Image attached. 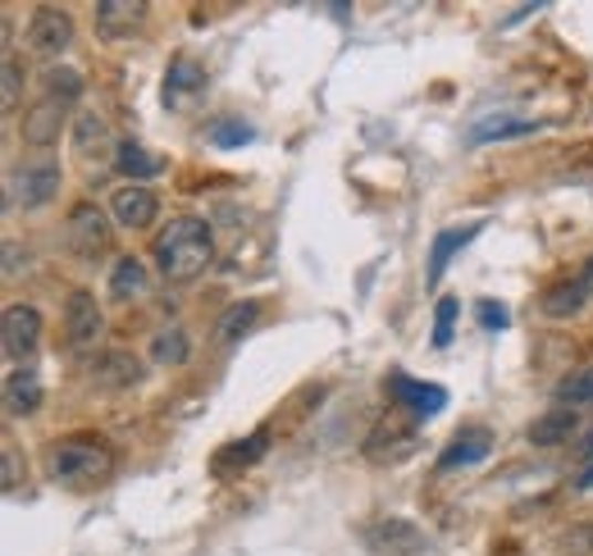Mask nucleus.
Returning a JSON list of instances; mask_svg holds the SVG:
<instances>
[{
	"label": "nucleus",
	"instance_id": "obj_32",
	"mask_svg": "<svg viewBox=\"0 0 593 556\" xmlns=\"http://www.w3.org/2000/svg\"><path fill=\"white\" fill-rule=\"evenodd\" d=\"M475 311H479V324H485V328H493V333H502V328L511 324V311H507L502 302H489V296H485V302H479Z\"/></svg>",
	"mask_w": 593,
	"mask_h": 556
},
{
	"label": "nucleus",
	"instance_id": "obj_21",
	"mask_svg": "<svg viewBox=\"0 0 593 556\" xmlns=\"http://www.w3.org/2000/svg\"><path fill=\"white\" fill-rule=\"evenodd\" d=\"M115 169H119V174H128L133 182H142V178H156V174H165V160H160V156H152V151H146L142 141H119Z\"/></svg>",
	"mask_w": 593,
	"mask_h": 556
},
{
	"label": "nucleus",
	"instance_id": "obj_15",
	"mask_svg": "<svg viewBox=\"0 0 593 556\" xmlns=\"http://www.w3.org/2000/svg\"><path fill=\"white\" fill-rule=\"evenodd\" d=\"M388 388H393V397H397L402 406H412L416 416H438L443 406H448V392H443L438 384H420V379L393 375V379H388Z\"/></svg>",
	"mask_w": 593,
	"mask_h": 556
},
{
	"label": "nucleus",
	"instance_id": "obj_18",
	"mask_svg": "<svg viewBox=\"0 0 593 556\" xmlns=\"http://www.w3.org/2000/svg\"><path fill=\"white\" fill-rule=\"evenodd\" d=\"M37 406H42V379H37L32 369H10V379H6V411L10 416H32Z\"/></svg>",
	"mask_w": 593,
	"mask_h": 556
},
{
	"label": "nucleus",
	"instance_id": "obj_36",
	"mask_svg": "<svg viewBox=\"0 0 593 556\" xmlns=\"http://www.w3.org/2000/svg\"><path fill=\"white\" fill-rule=\"evenodd\" d=\"M580 457H584V461H593V433L580 442Z\"/></svg>",
	"mask_w": 593,
	"mask_h": 556
},
{
	"label": "nucleus",
	"instance_id": "obj_26",
	"mask_svg": "<svg viewBox=\"0 0 593 556\" xmlns=\"http://www.w3.org/2000/svg\"><path fill=\"white\" fill-rule=\"evenodd\" d=\"M46 96L60 101V105H69L73 96H83V78L69 64H51L46 69Z\"/></svg>",
	"mask_w": 593,
	"mask_h": 556
},
{
	"label": "nucleus",
	"instance_id": "obj_8",
	"mask_svg": "<svg viewBox=\"0 0 593 556\" xmlns=\"http://www.w3.org/2000/svg\"><path fill=\"white\" fill-rule=\"evenodd\" d=\"M156 214H160V201H156L152 188H142V182H133V188H119L115 197H110V219H115L119 229H128V233L152 229Z\"/></svg>",
	"mask_w": 593,
	"mask_h": 556
},
{
	"label": "nucleus",
	"instance_id": "obj_20",
	"mask_svg": "<svg viewBox=\"0 0 593 556\" xmlns=\"http://www.w3.org/2000/svg\"><path fill=\"white\" fill-rule=\"evenodd\" d=\"M256 319H261V302H238V306H229V311H225V319H219V328H215L219 347L242 343L247 333L256 328Z\"/></svg>",
	"mask_w": 593,
	"mask_h": 556
},
{
	"label": "nucleus",
	"instance_id": "obj_11",
	"mask_svg": "<svg viewBox=\"0 0 593 556\" xmlns=\"http://www.w3.org/2000/svg\"><path fill=\"white\" fill-rule=\"evenodd\" d=\"M142 23H146L142 0H101L96 6V32L110 36V42H124V36L142 32Z\"/></svg>",
	"mask_w": 593,
	"mask_h": 556
},
{
	"label": "nucleus",
	"instance_id": "obj_29",
	"mask_svg": "<svg viewBox=\"0 0 593 556\" xmlns=\"http://www.w3.org/2000/svg\"><path fill=\"white\" fill-rule=\"evenodd\" d=\"M558 401H562V406H571V411H575V406H589V401H593V369L566 375V379H562V388H558Z\"/></svg>",
	"mask_w": 593,
	"mask_h": 556
},
{
	"label": "nucleus",
	"instance_id": "obj_7",
	"mask_svg": "<svg viewBox=\"0 0 593 556\" xmlns=\"http://www.w3.org/2000/svg\"><path fill=\"white\" fill-rule=\"evenodd\" d=\"M55 192H60V165H51V160H42V165H23V169H14V178H10V201L23 206V210H42V206H51Z\"/></svg>",
	"mask_w": 593,
	"mask_h": 556
},
{
	"label": "nucleus",
	"instance_id": "obj_24",
	"mask_svg": "<svg viewBox=\"0 0 593 556\" xmlns=\"http://www.w3.org/2000/svg\"><path fill=\"white\" fill-rule=\"evenodd\" d=\"M526 133H539V128H534V124H526V119H489V124H475L470 146H485V141H511V137H526Z\"/></svg>",
	"mask_w": 593,
	"mask_h": 556
},
{
	"label": "nucleus",
	"instance_id": "obj_4",
	"mask_svg": "<svg viewBox=\"0 0 593 556\" xmlns=\"http://www.w3.org/2000/svg\"><path fill=\"white\" fill-rule=\"evenodd\" d=\"M73 42V19L55 6H37L28 14V51L42 55V60H60Z\"/></svg>",
	"mask_w": 593,
	"mask_h": 556
},
{
	"label": "nucleus",
	"instance_id": "obj_33",
	"mask_svg": "<svg viewBox=\"0 0 593 556\" xmlns=\"http://www.w3.org/2000/svg\"><path fill=\"white\" fill-rule=\"evenodd\" d=\"M19 92H23V83H19V64H14V55H6V109L19 105Z\"/></svg>",
	"mask_w": 593,
	"mask_h": 556
},
{
	"label": "nucleus",
	"instance_id": "obj_19",
	"mask_svg": "<svg viewBox=\"0 0 593 556\" xmlns=\"http://www.w3.org/2000/svg\"><path fill=\"white\" fill-rule=\"evenodd\" d=\"M584 302H589L584 283H580V279H566V283H558V287L543 292V315H548V319H571V315H580Z\"/></svg>",
	"mask_w": 593,
	"mask_h": 556
},
{
	"label": "nucleus",
	"instance_id": "obj_12",
	"mask_svg": "<svg viewBox=\"0 0 593 556\" xmlns=\"http://www.w3.org/2000/svg\"><path fill=\"white\" fill-rule=\"evenodd\" d=\"M60 128H64V105L60 101H37L28 115H23V146H32V151H46V146L60 141Z\"/></svg>",
	"mask_w": 593,
	"mask_h": 556
},
{
	"label": "nucleus",
	"instance_id": "obj_22",
	"mask_svg": "<svg viewBox=\"0 0 593 556\" xmlns=\"http://www.w3.org/2000/svg\"><path fill=\"white\" fill-rule=\"evenodd\" d=\"M188 356H193V343H188V333H183L178 324L160 328L156 338H152V360H156V365L178 369V365H188Z\"/></svg>",
	"mask_w": 593,
	"mask_h": 556
},
{
	"label": "nucleus",
	"instance_id": "obj_13",
	"mask_svg": "<svg viewBox=\"0 0 593 556\" xmlns=\"http://www.w3.org/2000/svg\"><path fill=\"white\" fill-rule=\"evenodd\" d=\"M489 452H493V433H489V429H466L461 438H452L448 448H443L438 470H443V474L470 470V465H479V461H489Z\"/></svg>",
	"mask_w": 593,
	"mask_h": 556
},
{
	"label": "nucleus",
	"instance_id": "obj_6",
	"mask_svg": "<svg viewBox=\"0 0 593 556\" xmlns=\"http://www.w3.org/2000/svg\"><path fill=\"white\" fill-rule=\"evenodd\" d=\"M165 109H174V115H188V109L206 96V69L201 60L193 55H178L169 60V73H165Z\"/></svg>",
	"mask_w": 593,
	"mask_h": 556
},
{
	"label": "nucleus",
	"instance_id": "obj_35",
	"mask_svg": "<svg viewBox=\"0 0 593 556\" xmlns=\"http://www.w3.org/2000/svg\"><path fill=\"white\" fill-rule=\"evenodd\" d=\"M575 489H580V493H593V465H589V470L575 479Z\"/></svg>",
	"mask_w": 593,
	"mask_h": 556
},
{
	"label": "nucleus",
	"instance_id": "obj_10",
	"mask_svg": "<svg viewBox=\"0 0 593 556\" xmlns=\"http://www.w3.org/2000/svg\"><path fill=\"white\" fill-rule=\"evenodd\" d=\"M110 151L119 156L115 137H110V124L101 115H79V124H73V156H79L83 165H92V169H101L110 160Z\"/></svg>",
	"mask_w": 593,
	"mask_h": 556
},
{
	"label": "nucleus",
	"instance_id": "obj_17",
	"mask_svg": "<svg viewBox=\"0 0 593 556\" xmlns=\"http://www.w3.org/2000/svg\"><path fill=\"white\" fill-rule=\"evenodd\" d=\"M575 411L571 406H558V411H548V416H539L534 424H530V442L534 448H562V442H571L575 438Z\"/></svg>",
	"mask_w": 593,
	"mask_h": 556
},
{
	"label": "nucleus",
	"instance_id": "obj_30",
	"mask_svg": "<svg viewBox=\"0 0 593 556\" xmlns=\"http://www.w3.org/2000/svg\"><path fill=\"white\" fill-rule=\"evenodd\" d=\"M562 552L566 556H593V521H575L562 529Z\"/></svg>",
	"mask_w": 593,
	"mask_h": 556
},
{
	"label": "nucleus",
	"instance_id": "obj_25",
	"mask_svg": "<svg viewBox=\"0 0 593 556\" xmlns=\"http://www.w3.org/2000/svg\"><path fill=\"white\" fill-rule=\"evenodd\" d=\"M251 141H256V128L242 119H215L210 124V146H219V151H233V146H251Z\"/></svg>",
	"mask_w": 593,
	"mask_h": 556
},
{
	"label": "nucleus",
	"instance_id": "obj_9",
	"mask_svg": "<svg viewBox=\"0 0 593 556\" xmlns=\"http://www.w3.org/2000/svg\"><path fill=\"white\" fill-rule=\"evenodd\" d=\"M101 328H105V319H101L96 296L92 292H73L69 306H64V338H69V347H92L101 338Z\"/></svg>",
	"mask_w": 593,
	"mask_h": 556
},
{
	"label": "nucleus",
	"instance_id": "obj_1",
	"mask_svg": "<svg viewBox=\"0 0 593 556\" xmlns=\"http://www.w3.org/2000/svg\"><path fill=\"white\" fill-rule=\"evenodd\" d=\"M215 261V233L206 219L197 214H178L160 229L156 238V265L165 279L174 283H193L197 274H206Z\"/></svg>",
	"mask_w": 593,
	"mask_h": 556
},
{
	"label": "nucleus",
	"instance_id": "obj_14",
	"mask_svg": "<svg viewBox=\"0 0 593 556\" xmlns=\"http://www.w3.org/2000/svg\"><path fill=\"white\" fill-rule=\"evenodd\" d=\"M479 233H485V219H475V224H466V229H443L438 238H434V246H429V287L443 279V274H448V261H452V255L470 242V238H479Z\"/></svg>",
	"mask_w": 593,
	"mask_h": 556
},
{
	"label": "nucleus",
	"instance_id": "obj_2",
	"mask_svg": "<svg viewBox=\"0 0 593 556\" xmlns=\"http://www.w3.org/2000/svg\"><path fill=\"white\" fill-rule=\"evenodd\" d=\"M46 470L60 489H96L115 474V452L96 438H60L46 452Z\"/></svg>",
	"mask_w": 593,
	"mask_h": 556
},
{
	"label": "nucleus",
	"instance_id": "obj_31",
	"mask_svg": "<svg viewBox=\"0 0 593 556\" xmlns=\"http://www.w3.org/2000/svg\"><path fill=\"white\" fill-rule=\"evenodd\" d=\"M0 461H6V470H0V489L6 493H14L19 489V474H23V457H19V448L6 438V448H0Z\"/></svg>",
	"mask_w": 593,
	"mask_h": 556
},
{
	"label": "nucleus",
	"instance_id": "obj_34",
	"mask_svg": "<svg viewBox=\"0 0 593 556\" xmlns=\"http://www.w3.org/2000/svg\"><path fill=\"white\" fill-rule=\"evenodd\" d=\"M580 283H584V292H593V255H589L584 270H580Z\"/></svg>",
	"mask_w": 593,
	"mask_h": 556
},
{
	"label": "nucleus",
	"instance_id": "obj_23",
	"mask_svg": "<svg viewBox=\"0 0 593 556\" xmlns=\"http://www.w3.org/2000/svg\"><path fill=\"white\" fill-rule=\"evenodd\" d=\"M110 292H115V302H133V296L146 292V265L137 255H119L115 261V279H110Z\"/></svg>",
	"mask_w": 593,
	"mask_h": 556
},
{
	"label": "nucleus",
	"instance_id": "obj_27",
	"mask_svg": "<svg viewBox=\"0 0 593 556\" xmlns=\"http://www.w3.org/2000/svg\"><path fill=\"white\" fill-rule=\"evenodd\" d=\"M457 311H461L457 296H438V306H434V347H438V352H448V343H452Z\"/></svg>",
	"mask_w": 593,
	"mask_h": 556
},
{
	"label": "nucleus",
	"instance_id": "obj_16",
	"mask_svg": "<svg viewBox=\"0 0 593 556\" xmlns=\"http://www.w3.org/2000/svg\"><path fill=\"white\" fill-rule=\"evenodd\" d=\"M142 379V360L133 352H105L92 365V384L96 388H133Z\"/></svg>",
	"mask_w": 593,
	"mask_h": 556
},
{
	"label": "nucleus",
	"instance_id": "obj_3",
	"mask_svg": "<svg viewBox=\"0 0 593 556\" xmlns=\"http://www.w3.org/2000/svg\"><path fill=\"white\" fill-rule=\"evenodd\" d=\"M64 238H69V251L83 255V261H101L115 242V219L110 210H101L96 201H79L69 210V224H64Z\"/></svg>",
	"mask_w": 593,
	"mask_h": 556
},
{
	"label": "nucleus",
	"instance_id": "obj_28",
	"mask_svg": "<svg viewBox=\"0 0 593 556\" xmlns=\"http://www.w3.org/2000/svg\"><path fill=\"white\" fill-rule=\"evenodd\" d=\"M266 448H270V433H256V438L238 442V448H225V452H219V465H256V461L266 457Z\"/></svg>",
	"mask_w": 593,
	"mask_h": 556
},
{
	"label": "nucleus",
	"instance_id": "obj_5",
	"mask_svg": "<svg viewBox=\"0 0 593 556\" xmlns=\"http://www.w3.org/2000/svg\"><path fill=\"white\" fill-rule=\"evenodd\" d=\"M37 343H42V311L37 306H6V315H0V347H6L10 360H28L37 352Z\"/></svg>",
	"mask_w": 593,
	"mask_h": 556
}]
</instances>
